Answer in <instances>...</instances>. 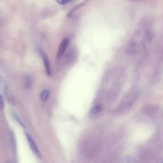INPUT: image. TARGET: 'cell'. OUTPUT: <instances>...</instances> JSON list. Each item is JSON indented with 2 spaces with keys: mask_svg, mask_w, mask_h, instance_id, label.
<instances>
[{
  "mask_svg": "<svg viewBox=\"0 0 163 163\" xmlns=\"http://www.w3.org/2000/svg\"><path fill=\"white\" fill-rule=\"evenodd\" d=\"M151 33L146 29L137 30L129 40L126 48L127 53L132 55L143 51L151 41Z\"/></svg>",
  "mask_w": 163,
  "mask_h": 163,
  "instance_id": "1",
  "label": "cell"
},
{
  "mask_svg": "<svg viewBox=\"0 0 163 163\" xmlns=\"http://www.w3.org/2000/svg\"><path fill=\"white\" fill-rule=\"evenodd\" d=\"M0 91L2 92L9 103L12 105L14 104V98L9 89L8 84L7 80L2 76H0Z\"/></svg>",
  "mask_w": 163,
  "mask_h": 163,
  "instance_id": "2",
  "label": "cell"
},
{
  "mask_svg": "<svg viewBox=\"0 0 163 163\" xmlns=\"http://www.w3.org/2000/svg\"><path fill=\"white\" fill-rule=\"evenodd\" d=\"M39 53L42 58V60L43 62L44 67H45L46 71L49 76L51 75L52 74V69H51V65L50 63V60L47 56V54L43 50L40 49L39 50Z\"/></svg>",
  "mask_w": 163,
  "mask_h": 163,
  "instance_id": "3",
  "label": "cell"
},
{
  "mask_svg": "<svg viewBox=\"0 0 163 163\" xmlns=\"http://www.w3.org/2000/svg\"><path fill=\"white\" fill-rule=\"evenodd\" d=\"M25 135H26V138L27 139V143L29 144V147H30L31 150L32 151V152L34 153V154L35 156H36L37 157H40V151H39V150L38 149V146H37L36 144L35 143L34 140L33 139L31 136L27 132H26Z\"/></svg>",
  "mask_w": 163,
  "mask_h": 163,
  "instance_id": "4",
  "label": "cell"
},
{
  "mask_svg": "<svg viewBox=\"0 0 163 163\" xmlns=\"http://www.w3.org/2000/svg\"><path fill=\"white\" fill-rule=\"evenodd\" d=\"M69 43H70V40L68 38H66L64 40H63V41H61L60 46H59V49H58V51H57V59L61 58L64 55V54L65 53V52L69 46Z\"/></svg>",
  "mask_w": 163,
  "mask_h": 163,
  "instance_id": "5",
  "label": "cell"
},
{
  "mask_svg": "<svg viewBox=\"0 0 163 163\" xmlns=\"http://www.w3.org/2000/svg\"><path fill=\"white\" fill-rule=\"evenodd\" d=\"M12 115L13 118V119L16 121L21 126H22L23 128H25V125L24 123L23 122L22 120L21 119V118L19 117V115L15 112H12Z\"/></svg>",
  "mask_w": 163,
  "mask_h": 163,
  "instance_id": "6",
  "label": "cell"
},
{
  "mask_svg": "<svg viewBox=\"0 0 163 163\" xmlns=\"http://www.w3.org/2000/svg\"><path fill=\"white\" fill-rule=\"evenodd\" d=\"M49 96H50V93L48 90H43L41 93L40 99L43 102L47 101L48 100V99L49 98Z\"/></svg>",
  "mask_w": 163,
  "mask_h": 163,
  "instance_id": "7",
  "label": "cell"
},
{
  "mask_svg": "<svg viewBox=\"0 0 163 163\" xmlns=\"http://www.w3.org/2000/svg\"><path fill=\"white\" fill-rule=\"evenodd\" d=\"M102 110V107L100 104H96L91 109V113L92 115H97Z\"/></svg>",
  "mask_w": 163,
  "mask_h": 163,
  "instance_id": "8",
  "label": "cell"
},
{
  "mask_svg": "<svg viewBox=\"0 0 163 163\" xmlns=\"http://www.w3.org/2000/svg\"><path fill=\"white\" fill-rule=\"evenodd\" d=\"M5 107V99L0 94V110L4 109Z\"/></svg>",
  "mask_w": 163,
  "mask_h": 163,
  "instance_id": "9",
  "label": "cell"
},
{
  "mask_svg": "<svg viewBox=\"0 0 163 163\" xmlns=\"http://www.w3.org/2000/svg\"><path fill=\"white\" fill-rule=\"evenodd\" d=\"M59 4H60L61 5H66L70 3H71V1H66V0H62V1H57V2Z\"/></svg>",
  "mask_w": 163,
  "mask_h": 163,
  "instance_id": "10",
  "label": "cell"
},
{
  "mask_svg": "<svg viewBox=\"0 0 163 163\" xmlns=\"http://www.w3.org/2000/svg\"><path fill=\"white\" fill-rule=\"evenodd\" d=\"M162 163H163V162H162Z\"/></svg>",
  "mask_w": 163,
  "mask_h": 163,
  "instance_id": "11",
  "label": "cell"
}]
</instances>
